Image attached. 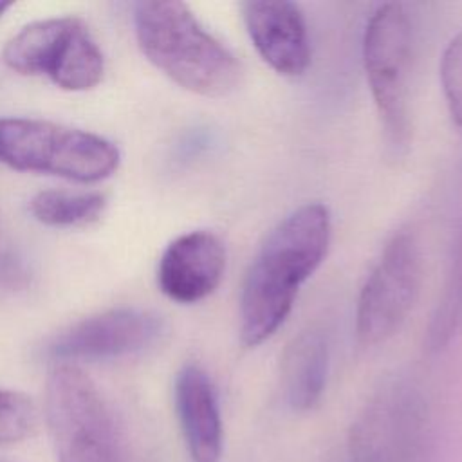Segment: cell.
<instances>
[{"label":"cell","mask_w":462,"mask_h":462,"mask_svg":"<svg viewBox=\"0 0 462 462\" xmlns=\"http://www.w3.org/2000/svg\"><path fill=\"white\" fill-rule=\"evenodd\" d=\"M332 235L330 211L307 202L282 218L253 258L240 294V341L258 346L292 310L300 287L323 262Z\"/></svg>","instance_id":"6da1fadb"},{"label":"cell","mask_w":462,"mask_h":462,"mask_svg":"<svg viewBox=\"0 0 462 462\" xmlns=\"http://www.w3.org/2000/svg\"><path fill=\"white\" fill-rule=\"evenodd\" d=\"M143 54L179 87L208 97L233 92L244 76L236 54L184 2H139L134 9Z\"/></svg>","instance_id":"7a4b0ae2"},{"label":"cell","mask_w":462,"mask_h":462,"mask_svg":"<svg viewBox=\"0 0 462 462\" xmlns=\"http://www.w3.org/2000/svg\"><path fill=\"white\" fill-rule=\"evenodd\" d=\"M45 415L58 462H130L112 408L81 368L60 363L49 372Z\"/></svg>","instance_id":"3957f363"},{"label":"cell","mask_w":462,"mask_h":462,"mask_svg":"<svg viewBox=\"0 0 462 462\" xmlns=\"http://www.w3.org/2000/svg\"><path fill=\"white\" fill-rule=\"evenodd\" d=\"M0 162L18 171L97 182L119 164V150L101 135L27 117H0Z\"/></svg>","instance_id":"277c9868"},{"label":"cell","mask_w":462,"mask_h":462,"mask_svg":"<svg viewBox=\"0 0 462 462\" xmlns=\"http://www.w3.org/2000/svg\"><path fill=\"white\" fill-rule=\"evenodd\" d=\"M411 22L402 4L375 7L363 34V63L388 155L406 153L410 126Z\"/></svg>","instance_id":"5b68a950"},{"label":"cell","mask_w":462,"mask_h":462,"mask_svg":"<svg viewBox=\"0 0 462 462\" xmlns=\"http://www.w3.org/2000/svg\"><path fill=\"white\" fill-rule=\"evenodd\" d=\"M422 278L420 242L401 229L384 245L366 276L356 307V336L365 346L388 341L406 321Z\"/></svg>","instance_id":"8992f818"},{"label":"cell","mask_w":462,"mask_h":462,"mask_svg":"<svg viewBox=\"0 0 462 462\" xmlns=\"http://www.w3.org/2000/svg\"><path fill=\"white\" fill-rule=\"evenodd\" d=\"M164 332L159 314L137 307L110 309L61 330L49 350L58 359H112L141 352Z\"/></svg>","instance_id":"52a82bcc"},{"label":"cell","mask_w":462,"mask_h":462,"mask_svg":"<svg viewBox=\"0 0 462 462\" xmlns=\"http://www.w3.org/2000/svg\"><path fill=\"white\" fill-rule=\"evenodd\" d=\"M242 22L262 60L278 74L301 76L310 63L307 20L298 4L287 0H247Z\"/></svg>","instance_id":"ba28073f"},{"label":"cell","mask_w":462,"mask_h":462,"mask_svg":"<svg viewBox=\"0 0 462 462\" xmlns=\"http://www.w3.org/2000/svg\"><path fill=\"white\" fill-rule=\"evenodd\" d=\"M226 247L208 229L188 231L168 244L159 267L157 283L164 296L177 303H197L222 282Z\"/></svg>","instance_id":"9c48e42d"},{"label":"cell","mask_w":462,"mask_h":462,"mask_svg":"<svg viewBox=\"0 0 462 462\" xmlns=\"http://www.w3.org/2000/svg\"><path fill=\"white\" fill-rule=\"evenodd\" d=\"M173 399L191 460L218 462L224 448V430L209 375L199 365H184L175 377Z\"/></svg>","instance_id":"30bf717a"},{"label":"cell","mask_w":462,"mask_h":462,"mask_svg":"<svg viewBox=\"0 0 462 462\" xmlns=\"http://www.w3.org/2000/svg\"><path fill=\"white\" fill-rule=\"evenodd\" d=\"M328 345L318 328L298 332L280 357V384L287 404L296 411L312 410L325 390Z\"/></svg>","instance_id":"8fae6325"},{"label":"cell","mask_w":462,"mask_h":462,"mask_svg":"<svg viewBox=\"0 0 462 462\" xmlns=\"http://www.w3.org/2000/svg\"><path fill=\"white\" fill-rule=\"evenodd\" d=\"M78 18H49L25 25L4 49L5 65L18 74H47L52 70Z\"/></svg>","instance_id":"7c38bea8"},{"label":"cell","mask_w":462,"mask_h":462,"mask_svg":"<svg viewBox=\"0 0 462 462\" xmlns=\"http://www.w3.org/2000/svg\"><path fill=\"white\" fill-rule=\"evenodd\" d=\"M103 54L88 32V27L78 20L69 34L52 70L51 81L63 90H88L94 88L103 78Z\"/></svg>","instance_id":"4fadbf2b"},{"label":"cell","mask_w":462,"mask_h":462,"mask_svg":"<svg viewBox=\"0 0 462 462\" xmlns=\"http://www.w3.org/2000/svg\"><path fill=\"white\" fill-rule=\"evenodd\" d=\"M29 208L32 217L45 226H85L96 222L103 215L106 208V199L101 193L45 189L31 199Z\"/></svg>","instance_id":"5bb4252c"},{"label":"cell","mask_w":462,"mask_h":462,"mask_svg":"<svg viewBox=\"0 0 462 462\" xmlns=\"http://www.w3.org/2000/svg\"><path fill=\"white\" fill-rule=\"evenodd\" d=\"M462 325V226L451 245V258L442 294L428 327V346L442 348Z\"/></svg>","instance_id":"9a60e30c"},{"label":"cell","mask_w":462,"mask_h":462,"mask_svg":"<svg viewBox=\"0 0 462 462\" xmlns=\"http://www.w3.org/2000/svg\"><path fill=\"white\" fill-rule=\"evenodd\" d=\"M38 419V408L29 395L0 388V446L18 444L32 437Z\"/></svg>","instance_id":"2e32d148"},{"label":"cell","mask_w":462,"mask_h":462,"mask_svg":"<svg viewBox=\"0 0 462 462\" xmlns=\"http://www.w3.org/2000/svg\"><path fill=\"white\" fill-rule=\"evenodd\" d=\"M440 83L451 121L462 132V31L448 42L442 52Z\"/></svg>","instance_id":"e0dca14e"},{"label":"cell","mask_w":462,"mask_h":462,"mask_svg":"<svg viewBox=\"0 0 462 462\" xmlns=\"http://www.w3.org/2000/svg\"><path fill=\"white\" fill-rule=\"evenodd\" d=\"M29 282V274L23 263L9 253H0V291L23 289Z\"/></svg>","instance_id":"ac0fdd59"},{"label":"cell","mask_w":462,"mask_h":462,"mask_svg":"<svg viewBox=\"0 0 462 462\" xmlns=\"http://www.w3.org/2000/svg\"><path fill=\"white\" fill-rule=\"evenodd\" d=\"M11 7H13V2H0V16H4V13Z\"/></svg>","instance_id":"d6986e66"}]
</instances>
